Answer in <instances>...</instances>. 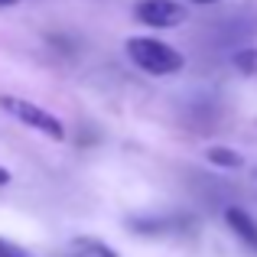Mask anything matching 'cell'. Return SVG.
<instances>
[{"label": "cell", "instance_id": "obj_10", "mask_svg": "<svg viewBox=\"0 0 257 257\" xmlns=\"http://www.w3.org/2000/svg\"><path fill=\"white\" fill-rule=\"evenodd\" d=\"M13 4H20V0H0V7H13Z\"/></svg>", "mask_w": 257, "mask_h": 257}, {"label": "cell", "instance_id": "obj_6", "mask_svg": "<svg viewBox=\"0 0 257 257\" xmlns=\"http://www.w3.org/2000/svg\"><path fill=\"white\" fill-rule=\"evenodd\" d=\"M205 157H208V163L221 166V170H238V166L244 163V160H241V153L231 150V147H208Z\"/></svg>", "mask_w": 257, "mask_h": 257}, {"label": "cell", "instance_id": "obj_2", "mask_svg": "<svg viewBox=\"0 0 257 257\" xmlns=\"http://www.w3.org/2000/svg\"><path fill=\"white\" fill-rule=\"evenodd\" d=\"M0 107H4L7 114H13L17 120H23L26 127H33V131L46 134V137H52V140H62V137H65V127H62V120H59L56 114L43 111L39 104H33V101L13 98V94H0Z\"/></svg>", "mask_w": 257, "mask_h": 257}, {"label": "cell", "instance_id": "obj_8", "mask_svg": "<svg viewBox=\"0 0 257 257\" xmlns=\"http://www.w3.org/2000/svg\"><path fill=\"white\" fill-rule=\"evenodd\" d=\"M0 257H30V254H26L23 247H17V244H10V241L0 238Z\"/></svg>", "mask_w": 257, "mask_h": 257}, {"label": "cell", "instance_id": "obj_9", "mask_svg": "<svg viewBox=\"0 0 257 257\" xmlns=\"http://www.w3.org/2000/svg\"><path fill=\"white\" fill-rule=\"evenodd\" d=\"M7 182H10V170H4V166H0V186H7Z\"/></svg>", "mask_w": 257, "mask_h": 257}, {"label": "cell", "instance_id": "obj_11", "mask_svg": "<svg viewBox=\"0 0 257 257\" xmlns=\"http://www.w3.org/2000/svg\"><path fill=\"white\" fill-rule=\"evenodd\" d=\"M192 4H218V0H192Z\"/></svg>", "mask_w": 257, "mask_h": 257}, {"label": "cell", "instance_id": "obj_1", "mask_svg": "<svg viewBox=\"0 0 257 257\" xmlns=\"http://www.w3.org/2000/svg\"><path fill=\"white\" fill-rule=\"evenodd\" d=\"M127 56L134 59V65L147 72V75H173L186 65L182 52H176L170 43H160L153 36H134L127 39Z\"/></svg>", "mask_w": 257, "mask_h": 257}, {"label": "cell", "instance_id": "obj_7", "mask_svg": "<svg viewBox=\"0 0 257 257\" xmlns=\"http://www.w3.org/2000/svg\"><path fill=\"white\" fill-rule=\"evenodd\" d=\"M231 65L247 78H257V49H238L231 56Z\"/></svg>", "mask_w": 257, "mask_h": 257}, {"label": "cell", "instance_id": "obj_4", "mask_svg": "<svg viewBox=\"0 0 257 257\" xmlns=\"http://www.w3.org/2000/svg\"><path fill=\"white\" fill-rule=\"evenodd\" d=\"M225 221H228V228H231V231L238 234V238L244 241L247 247H254V251H257V221L244 212V208L228 205V208H225Z\"/></svg>", "mask_w": 257, "mask_h": 257}, {"label": "cell", "instance_id": "obj_3", "mask_svg": "<svg viewBox=\"0 0 257 257\" xmlns=\"http://www.w3.org/2000/svg\"><path fill=\"white\" fill-rule=\"evenodd\" d=\"M134 13L144 26H157V30H173V26L186 23V7L176 0H140Z\"/></svg>", "mask_w": 257, "mask_h": 257}, {"label": "cell", "instance_id": "obj_5", "mask_svg": "<svg viewBox=\"0 0 257 257\" xmlns=\"http://www.w3.org/2000/svg\"><path fill=\"white\" fill-rule=\"evenodd\" d=\"M72 251H75V257H117L114 247H107L98 238H75L72 241Z\"/></svg>", "mask_w": 257, "mask_h": 257}]
</instances>
